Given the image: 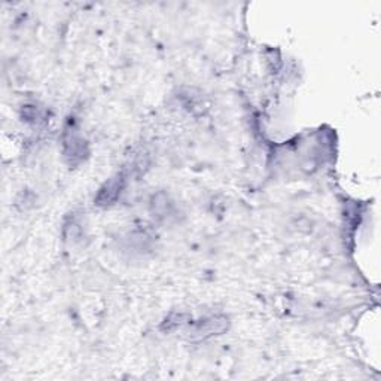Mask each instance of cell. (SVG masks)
Wrapping results in <instances>:
<instances>
[{
	"instance_id": "obj_1",
	"label": "cell",
	"mask_w": 381,
	"mask_h": 381,
	"mask_svg": "<svg viewBox=\"0 0 381 381\" xmlns=\"http://www.w3.org/2000/svg\"><path fill=\"white\" fill-rule=\"evenodd\" d=\"M229 327V321L227 316H210L206 317V319H201L197 322L193 327H190L189 338L194 341H201V340H207L210 337L215 335H222L228 331Z\"/></svg>"
},
{
	"instance_id": "obj_2",
	"label": "cell",
	"mask_w": 381,
	"mask_h": 381,
	"mask_svg": "<svg viewBox=\"0 0 381 381\" xmlns=\"http://www.w3.org/2000/svg\"><path fill=\"white\" fill-rule=\"evenodd\" d=\"M124 186H125V176L122 173L113 176L100 188L97 197H95V204L102 207L112 206L121 195Z\"/></svg>"
},
{
	"instance_id": "obj_3",
	"label": "cell",
	"mask_w": 381,
	"mask_h": 381,
	"mask_svg": "<svg viewBox=\"0 0 381 381\" xmlns=\"http://www.w3.org/2000/svg\"><path fill=\"white\" fill-rule=\"evenodd\" d=\"M65 155L70 160V164L82 161L88 154V145L76 131H67L65 134Z\"/></svg>"
},
{
	"instance_id": "obj_4",
	"label": "cell",
	"mask_w": 381,
	"mask_h": 381,
	"mask_svg": "<svg viewBox=\"0 0 381 381\" xmlns=\"http://www.w3.org/2000/svg\"><path fill=\"white\" fill-rule=\"evenodd\" d=\"M151 213L155 219H167L173 213V203L165 193H156L149 203Z\"/></svg>"
}]
</instances>
